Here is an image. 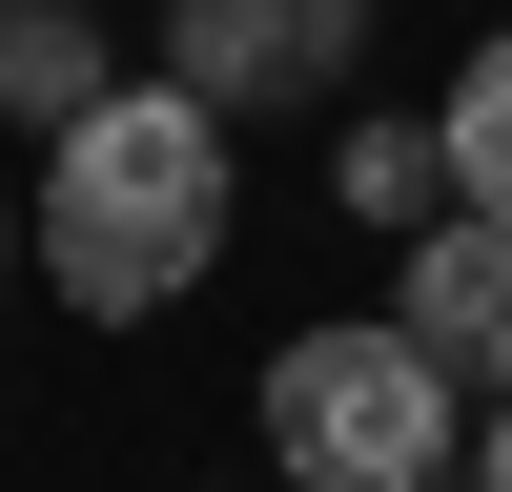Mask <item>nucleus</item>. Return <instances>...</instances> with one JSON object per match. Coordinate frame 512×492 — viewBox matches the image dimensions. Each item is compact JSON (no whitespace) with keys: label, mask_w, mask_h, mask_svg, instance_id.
Instances as JSON below:
<instances>
[{"label":"nucleus","mask_w":512,"mask_h":492,"mask_svg":"<svg viewBox=\"0 0 512 492\" xmlns=\"http://www.w3.org/2000/svg\"><path fill=\"white\" fill-rule=\"evenodd\" d=\"M431 144H451V205L472 226H512V21L451 62V103H431Z\"/></svg>","instance_id":"6"},{"label":"nucleus","mask_w":512,"mask_h":492,"mask_svg":"<svg viewBox=\"0 0 512 492\" xmlns=\"http://www.w3.org/2000/svg\"><path fill=\"white\" fill-rule=\"evenodd\" d=\"M369 62V0H164V82L205 123H287Z\"/></svg>","instance_id":"3"},{"label":"nucleus","mask_w":512,"mask_h":492,"mask_svg":"<svg viewBox=\"0 0 512 492\" xmlns=\"http://www.w3.org/2000/svg\"><path fill=\"white\" fill-rule=\"evenodd\" d=\"M451 451H472L451 431V369L390 308L267 349V492H451Z\"/></svg>","instance_id":"2"},{"label":"nucleus","mask_w":512,"mask_h":492,"mask_svg":"<svg viewBox=\"0 0 512 492\" xmlns=\"http://www.w3.org/2000/svg\"><path fill=\"white\" fill-rule=\"evenodd\" d=\"M0 287H41V246H21V205H0Z\"/></svg>","instance_id":"9"},{"label":"nucleus","mask_w":512,"mask_h":492,"mask_svg":"<svg viewBox=\"0 0 512 492\" xmlns=\"http://www.w3.org/2000/svg\"><path fill=\"white\" fill-rule=\"evenodd\" d=\"M226 492H267V472H226Z\"/></svg>","instance_id":"10"},{"label":"nucleus","mask_w":512,"mask_h":492,"mask_svg":"<svg viewBox=\"0 0 512 492\" xmlns=\"http://www.w3.org/2000/svg\"><path fill=\"white\" fill-rule=\"evenodd\" d=\"M349 205L369 226H451V144L431 123H349Z\"/></svg>","instance_id":"7"},{"label":"nucleus","mask_w":512,"mask_h":492,"mask_svg":"<svg viewBox=\"0 0 512 492\" xmlns=\"http://www.w3.org/2000/svg\"><path fill=\"white\" fill-rule=\"evenodd\" d=\"M390 328L451 369V390H512V226H410V267H390Z\"/></svg>","instance_id":"4"},{"label":"nucleus","mask_w":512,"mask_h":492,"mask_svg":"<svg viewBox=\"0 0 512 492\" xmlns=\"http://www.w3.org/2000/svg\"><path fill=\"white\" fill-rule=\"evenodd\" d=\"M451 492H512V390H492V451H472V472H451Z\"/></svg>","instance_id":"8"},{"label":"nucleus","mask_w":512,"mask_h":492,"mask_svg":"<svg viewBox=\"0 0 512 492\" xmlns=\"http://www.w3.org/2000/svg\"><path fill=\"white\" fill-rule=\"evenodd\" d=\"M226 205H246L226 123H205L185 82H123V103H82L62 144H41L21 246H41V287H62L82 328H164L205 267H226Z\"/></svg>","instance_id":"1"},{"label":"nucleus","mask_w":512,"mask_h":492,"mask_svg":"<svg viewBox=\"0 0 512 492\" xmlns=\"http://www.w3.org/2000/svg\"><path fill=\"white\" fill-rule=\"evenodd\" d=\"M82 103H123V62H103V0H0V123H41V144H62Z\"/></svg>","instance_id":"5"}]
</instances>
